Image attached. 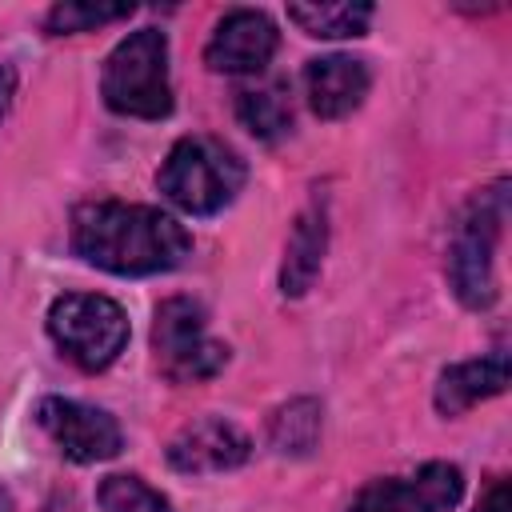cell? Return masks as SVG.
I'll use <instances>...</instances> for the list:
<instances>
[{"instance_id": "1", "label": "cell", "mask_w": 512, "mask_h": 512, "mask_svg": "<svg viewBox=\"0 0 512 512\" xmlns=\"http://www.w3.org/2000/svg\"><path fill=\"white\" fill-rule=\"evenodd\" d=\"M72 248L88 264L116 276H152L184 264L192 252L188 228L148 204L96 200L80 204L72 216Z\"/></svg>"}, {"instance_id": "2", "label": "cell", "mask_w": 512, "mask_h": 512, "mask_svg": "<svg viewBox=\"0 0 512 512\" xmlns=\"http://www.w3.org/2000/svg\"><path fill=\"white\" fill-rule=\"evenodd\" d=\"M248 168L236 156V148H228L216 136H184L172 144L168 160L160 164V192L188 216H212L224 204L236 200V192L244 188Z\"/></svg>"}, {"instance_id": "3", "label": "cell", "mask_w": 512, "mask_h": 512, "mask_svg": "<svg viewBox=\"0 0 512 512\" xmlns=\"http://www.w3.org/2000/svg\"><path fill=\"white\" fill-rule=\"evenodd\" d=\"M100 96L120 116L160 120L172 112V84H168V36L160 28L128 32L104 60Z\"/></svg>"}, {"instance_id": "4", "label": "cell", "mask_w": 512, "mask_h": 512, "mask_svg": "<svg viewBox=\"0 0 512 512\" xmlns=\"http://www.w3.org/2000/svg\"><path fill=\"white\" fill-rule=\"evenodd\" d=\"M508 220V180L480 188L448 244V280L460 304L488 308L496 300V244Z\"/></svg>"}, {"instance_id": "5", "label": "cell", "mask_w": 512, "mask_h": 512, "mask_svg": "<svg viewBox=\"0 0 512 512\" xmlns=\"http://www.w3.org/2000/svg\"><path fill=\"white\" fill-rule=\"evenodd\" d=\"M48 336L84 372H104L128 344V316L100 292H68L48 308Z\"/></svg>"}, {"instance_id": "6", "label": "cell", "mask_w": 512, "mask_h": 512, "mask_svg": "<svg viewBox=\"0 0 512 512\" xmlns=\"http://www.w3.org/2000/svg\"><path fill=\"white\" fill-rule=\"evenodd\" d=\"M152 348L156 364L172 384H200L224 372L228 364V344L208 336V316L196 300L172 296L156 308L152 324Z\"/></svg>"}, {"instance_id": "7", "label": "cell", "mask_w": 512, "mask_h": 512, "mask_svg": "<svg viewBox=\"0 0 512 512\" xmlns=\"http://www.w3.org/2000/svg\"><path fill=\"white\" fill-rule=\"evenodd\" d=\"M36 424L52 436V444L72 460V464H100L120 452V424L92 404L64 400V396H44L36 404Z\"/></svg>"}, {"instance_id": "8", "label": "cell", "mask_w": 512, "mask_h": 512, "mask_svg": "<svg viewBox=\"0 0 512 512\" xmlns=\"http://www.w3.org/2000/svg\"><path fill=\"white\" fill-rule=\"evenodd\" d=\"M464 492V476L456 464L432 460L412 476H392L368 484L348 512H448Z\"/></svg>"}, {"instance_id": "9", "label": "cell", "mask_w": 512, "mask_h": 512, "mask_svg": "<svg viewBox=\"0 0 512 512\" xmlns=\"http://www.w3.org/2000/svg\"><path fill=\"white\" fill-rule=\"evenodd\" d=\"M276 48H280V32L264 12L232 8L212 32V40L204 48V64L212 72H228V76L260 72L276 56Z\"/></svg>"}, {"instance_id": "10", "label": "cell", "mask_w": 512, "mask_h": 512, "mask_svg": "<svg viewBox=\"0 0 512 512\" xmlns=\"http://www.w3.org/2000/svg\"><path fill=\"white\" fill-rule=\"evenodd\" d=\"M252 444L248 436L220 416H204L184 424L172 444H168V464L184 476H212V472H232L248 460Z\"/></svg>"}, {"instance_id": "11", "label": "cell", "mask_w": 512, "mask_h": 512, "mask_svg": "<svg viewBox=\"0 0 512 512\" xmlns=\"http://www.w3.org/2000/svg\"><path fill=\"white\" fill-rule=\"evenodd\" d=\"M368 84H372L368 64L356 56H344V52L316 56L304 68V96L320 120H340V116L356 112L360 100L368 96Z\"/></svg>"}, {"instance_id": "12", "label": "cell", "mask_w": 512, "mask_h": 512, "mask_svg": "<svg viewBox=\"0 0 512 512\" xmlns=\"http://www.w3.org/2000/svg\"><path fill=\"white\" fill-rule=\"evenodd\" d=\"M504 388H508V356L492 352V356L460 360V364L444 368L440 380H436V396L432 400H436L440 416H460L472 404H480L488 396H500Z\"/></svg>"}, {"instance_id": "13", "label": "cell", "mask_w": 512, "mask_h": 512, "mask_svg": "<svg viewBox=\"0 0 512 512\" xmlns=\"http://www.w3.org/2000/svg\"><path fill=\"white\" fill-rule=\"evenodd\" d=\"M324 248H328V220L324 208H304L292 224V236L284 244V264H280V292L284 296H304L324 264Z\"/></svg>"}, {"instance_id": "14", "label": "cell", "mask_w": 512, "mask_h": 512, "mask_svg": "<svg viewBox=\"0 0 512 512\" xmlns=\"http://www.w3.org/2000/svg\"><path fill=\"white\" fill-rule=\"evenodd\" d=\"M236 120L256 140H280L292 128V100L284 80H264L236 92Z\"/></svg>"}, {"instance_id": "15", "label": "cell", "mask_w": 512, "mask_h": 512, "mask_svg": "<svg viewBox=\"0 0 512 512\" xmlns=\"http://www.w3.org/2000/svg\"><path fill=\"white\" fill-rule=\"evenodd\" d=\"M316 440H320V404L312 396H296L272 412L268 444L276 456H308Z\"/></svg>"}, {"instance_id": "16", "label": "cell", "mask_w": 512, "mask_h": 512, "mask_svg": "<svg viewBox=\"0 0 512 512\" xmlns=\"http://www.w3.org/2000/svg\"><path fill=\"white\" fill-rule=\"evenodd\" d=\"M288 20L304 36L344 40V36H364L368 32L372 4H288Z\"/></svg>"}, {"instance_id": "17", "label": "cell", "mask_w": 512, "mask_h": 512, "mask_svg": "<svg viewBox=\"0 0 512 512\" xmlns=\"http://www.w3.org/2000/svg\"><path fill=\"white\" fill-rule=\"evenodd\" d=\"M96 504H100V512H172L164 492H156L152 484H144L140 476H128V472L104 476L96 488Z\"/></svg>"}, {"instance_id": "18", "label": "cell", "mask_w": 512, "mask_h": 512, "mask_svg": "<svg viewBox=\"0 0 512 512\" xmlns=\"http://www.w3.org/2000/svg\"><path fill=\"white\" fill-rule=\"evenodd\" d=\"M132 16V4H56L44 20V28L52 36H64V32H88V28H100V24H112V20H124Z\"/></svg>"}, {"instance_id": "19", "label": "cell", "mask_w": 512, "mask_h": 512, "mask_svg": "<svg viewBox=\"0 0 512 512\" xmlns=\"http://www.w3.org/2000/svg\"><path fill=\"white\" fill-rule=\"evenodd\" d=\"M476 512H512V492H508V480H496L488 492H484V500H480V508Z\"/></svg>"}, {"instance_id": "20", "label": "cell", "mask_w": 512, "mask_h": 512, "mask_svg": "<svg viewBox=\"0 0 512 512\" xmlns=\"http://www.w3.org/2000/svg\"><path fill=\"white\" fill-rule=\"evenodd\" d=\"M12 100H16V68L12 64H0V120L8 116Z\"/></svg>"}, {"instance_id": "21", "label": "cell", "mask_w": 512, "mask_h": 512, "mask_svg": "<svg viewBox=\"0 0 512 512\" xmlns=\"http://www.w3.org/2000/svg\"><path fill=\"white\" fill-rule=\"evenodd\" d=\"M0 512H12V496L0 488Z\"/></svg>"}]
</instances>
